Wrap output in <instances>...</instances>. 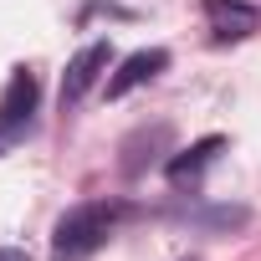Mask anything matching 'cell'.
<instances>
[{"instance_id": "4", "label": "cell", "mask_w": 261, "mask_h": 261, "mask_svg": "<svg viewBox=\"0 0 261 261\" xmlns=\"http://www.w3.org/2000/svg\"><path fill=\"white\" fill-rule=\"evenodd\" d=\"M108 62H113V41H87L62 72V108H77L92 92V82L108 72Z\"/></svg>"}, {"instance_id": "5", "label": "cell", "mask_w": 261, "mask_h": 261, "mask_svg": "<svg viewBox=\"0 0 261 261\" xmlns=\"http://www.w3.org/2000/svg\"><path fill=\"white\" fill-rule=\"evenodd\" d=\"M169 67V51L164 46H144V51H134V57H123L118 62V72L108 77V102H118V97H128V92H134V87H144V82H154L159 72Z\"/></svg>"}, {"instance_id": "8", "label": "cell", "mask_w": 261, "mask_h": 261, "mask_svg": "<svg viewBox=\"0 0 261 261\" xmlns=\"http://www.w3.org/2000/svg\"><path fill=\"white\" fill-rule=\"evenodd\" d=\"M200 220H205V225H241L246 210H241V205H215V210H205Z\"/></svg>"}, {"instance_id": "6", "label": "cell", "mask_w": 261, "mask_h": 261, "mask_svg": "<svg viewBox=\"0 0 261 261\" xmlns=\"http://www.w3.org/2000/svg\"><path fill=\"white\" fill-rule=\"evenodd\" d=\"M205 21H210L215 41H246L261 26V11L251 0H205Z\"/></svg>"}, {"instance_id": "2", "label": "cell", "mask_w": 261, "mask_h": 261, "mask_svg": "<svg viewBox=\"0 0 261 261\" xmlns=\"http://www.w3.org/2000/svg\"><path fill=\"white\" fill-rule=\"evenodd\" d=\"M41 108V82L31 67H16L6 92H0V154H6L26 128H31V113Z\"/></svg>"}, {"instance_id": "9", "label": "cell", "mask_w": 261, "mask_h": 261, "mask_svg": "<svg viewBox=\"0 0 261 261\" xmlns=\"http://www.w3.org/2000/svg\"><path fill=\"white\" fill-rule=\"evenodd\" d=\"M0 261H31V256H26L21 246H0Z\"/></svg>"}, {"instance_id": "7", "label": "cell", "mask_w": 261, "mask_h": 261, "mask_svg": "<svg viewBox=\"0 0 261 261\" xmlns=\"http://www.w3.org/2000/svg\"><path fill=\"white\" fill-rule=\"evenodd\" d=\"M220 149H225V139H220V134H205V139H195L190 149H179L174 159H164V174H169L174 185H190V179H200V174L215 164Z\"/></svg>"}, {"instance_id": "3", "label": "cell", "mask_w": 261, "mask_h": 261, "mask_svg": "<svg viewBox=\"0 0 261 261\" xmlns=\"http://www.w3.org/2000/svg\"><path fill=\"white\" fill-rule=\"evenodd\" d=\"M169 144H174V128L169 123H139L134 134H128L123 144H118V169H123V179H139V174H149L164 154H169Z\"/></svg>"}, {"instance_id": "1", "label": "cell", "mask_w": 261, "mask_h": 261, "mask_svg": "<svg viewBox=\"0 0 261 261\" xmlns=\"http://www.w3.org/2000/svg\"><path fill=\"white\" fill-rule=\"evenodd\" d=\"M118 220H123V205H108V200L72 205V210L57 220V230H51L57 261H82V256H92L97 246H108V236H113Z\"/></svg>"}]
</instances>
